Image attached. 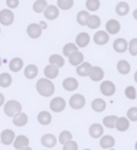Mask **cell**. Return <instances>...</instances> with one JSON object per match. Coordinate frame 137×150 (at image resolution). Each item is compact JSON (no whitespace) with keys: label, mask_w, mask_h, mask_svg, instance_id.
<instances>
[{"label":"cell","mask_w":137,"mask_h":150,"mask_svg":"<svg viewBox=\"0 0 137 150\" xmlns=\"http://www.w3.org/2000/svg\"><path fill=\"white\" fill-rule=\"evenodd\" d=\"M36 91L43 97L52 96L55 91V85L53 84L52 79L48 78H40L36 82Z\"/></svg>","instance_id":"cell-1"},{"label":"cell","mask_w":137,"mask_h":150,"mask_svg":"<svg viewBox=\"0 0 137 150\" xmlns=\"http://www.w3.org/2000/svg\"><path fill=\"white\" fill-rule=\"evenodd\" d=\"M21 112H22V105L17 100H9L4 105V113H5V115H7L10 118L16 117Z\"/></svg>","instance_id":"cell-2"},{"label":"cell","mask_w":137,"mask_h":150,"mask_svg":"<svg viewBox=\"0 0 137 150\" xmlns=\"http://www.w3.org/2000/svg\"><path fill=\"white\" fill-rule=\"evenodd\" d=\"M15 22V13L11 8H3L0 11V24L4 27H10Z\"/></svg>","instance_id":"cell-3"},{"label":"cell","mask_w":137,"mask_h":150,"mask_svg":"<svg viewBox=\"0 0 137 150\" xmlns=\"http://www.w3.org/2000/svg\"><path fill=\"white\" fill-rule=\"evenodd\" d=\"M69 102L65 101V98L60 97V96H57L54 98H52V101L49 102V108L53 113H60V112H63L65 108H66V105Z\"/></svg>","instance_id":"cell-4"},{"label":"cell","mask_w":137,"mask_h":150,"mask_svg":"<svg viewBox=\"0 0 137 150\" xmlns=\"http://www.w3.org/2000/svg\"><path fill=\"white\" fill-rule=\"evenodd\" d=\"M69 106L75 109V110H78V109H82L84 106H85V97L84 95L82 94H75L70 97L69 100Z\"/></svg>","instance_id":"cell-5"},{"label":"cell","mask_w":137,"mask_h":150,"mask_svg":"<svg viewBox=\"0 0 137 150\" xmlns=\"http://www.w3.org/2000/svg\"><path fill=\"white\" fill-rule=\"evenodd\" d=\"M93 40L97 46H105L109 42V34L106 30H97L93 36Z\"/></svg>","instance_id":"cell-6"},{"label":"cell","mask_w":137,"mask_h":150,"mask_svg":"<svg viewBox=\"0 0 137 150\" xmlns=\"http://www.w3.org/2000/svg\"><path fill=\"white\" fill-rule=\"evenodd\" d=\"M116 84L111 81H102L100 84V91L105 96H112L116 94Z\"/></svg>","instance_id":"cell-7"},{"label":"cell","mask_w":137,"mask_h":150,"mask_svg":"<svg viewBox=\"0 0 137 150\" xmlns=\"http://www.w3.org/2000/svg\"><path fill=\"white\" fill-rule=\"evenodd\" d=\"M42 30L40 23H30L27 27V34L30 39H39L42 35Z\"/></svg>","instance_id":"cell-8"},{"label":"cell","mask_w":137,"mask_h":150,"mask_svg":"<svg viewBox=\"0 0 137 150\" xmlns=\"http://www.w3.org/2000/svg\"><path fill=\"white\" fill-rule=\"evenodd\" d=\"M89 136L94 139H100L104 136V125L102 124H92L89 126Z\"/></svg>","instance_id":"cell-9"},{"label":"cell","mask_w":137,"mask_h":150,"mask_svg":"<svg viewBox=\"0 0 137 150\" xmlns=\"http://www.w3.org/2000/svg\"><path fill=\"white\" fill-rule=\"evenodd\" d=\"M58 142H59L58 138H57L54 134H52V133H46V134H43V136L41 137V144H42L46 149H51V148L55 146V144H57Z\"/></svg>","instance_id":"cell-10"},{"label":"cell","mask_w":137,"mask_h":150,"mask_svg":"<svg viewBox=\"0 0 137 150\" xmlns=\"http://www.w3.org/2000/svg\"><path fill=\"white\" fill-rule=\"evenodd\" d=\"M59 13H60V8L58 6H55V5H48L47 8L43 12V16L48 21H54V19H57L59 17Z\"/></svg>","instance_id":"cell-11"},{"label":"cell","mask_w":137,"mask_h":150,"mask_svg":"<svg viewBox=\"0 0 137 150\" xmlns=\"http://www.w3.org/2000/svg\"><path fill=\"white\" fill-rule=\"evenodd\" d=\"M113 49L117 53H125L129 49V42L123 37H118L113 42Z\"/></svg>","instance_id":"cell-12"},{"label":"cell","mask_w":137,"mask_h":150,"mask_svg":"<svg viewBox=\"0 0 137 150\" xmlns=\"http://www.w3.org/2000/svg\"><path fill=\"white\" fill-rule=\"evenodd\" d=\"M0 137H1V143L4 145H11V144H13V142L16 139L15 132L12 131V130H10V129L4 130L1 133H0Z\"/></svg>","instance_id":"cell-13"},{"label":"cell","mask_w":137,"mask_h":150,"mask_svg":"<svg viewBox=\"0 0 137 150\" xmlns=\"http://www.w3.org/2000/svg\"><path fill=\"white\" fill-rule=\"evenodd\" d=\"M105 28H106V31L109 35H117L120 31L121 25H120L119 21H117V19H109V21H107Z\"/></svg>","instance_id":"cell-14"},{"label":"cell","mask_w":137,"mask_h":150,"mask_svg":"<svg viewBox=\"0 0 137 150\" xmlns=\"http://www.w3.org/2000/svg\"><path fill=\"white\" fill-rule=\"evenodd\" d=\"M93 65L88 61H83L81 65H78L76 67V73L81 77H89V74L92 72Z\"/></svg>","instance_id":"cell-15"},{"label":"cell","mask_w":137,"mask_h":150,"mask_svg":"<svg viewBox=\"0 0 137 150\" xmlns=\"http://www.w3.org/2000/svg\"><path fill=\"white\" fill-rule=\"evenodd\" d=\"M90 40L92 37L88 33H80L77 36H76V40H75V43H76L80 48H85L90 43Z\"/></svg>","instance_id":"cell-16"},{"label":"cell","mask_w":137,"mask_h":150,"mask_svg":"<svg viewBox=\"0 0 137 150\" xmlns=\"http://www.w3.org/2000/svg\"><path fill=\"white\" fill-rule=\"evenodd\" d=\"M78 86H80L78 81L73 77H67L63 81V88L66 91H75V90L78 89Z\"/></svg>","instance_id":"cell-17"},{"label":"cell","mask_w":137,"mask_h":150,"mask_svg":"<svg viewBox=\"0 0 137 150\" xmlns=\"http://www.w3.org/2000/svg\"><path fill=\"white\" fill-rule=\"evenodd\" d=\"M105 77V71L100 66H93L92 72L89 74V78L93 82H101Z\"/></svg>","instance_id":"cell-18"},{"label":"cell","mask_w":137,"mask_h":150,"mask_svg":"<svg viewBox=\"0 0 137 150\" xmlns=\"http://www.w3.org/2000/svg\"><path fill=\"white\" fill-rule=\"evenodd\" d=\"M24 67V61L22 58H13L9 62V69L11 72H19Z\"/></svg>","instance_id":"cell-19"},{"label":"cell","mask_w":137,"mask_h":150,"mask_svg":"<svg viewBox=\"0 0 137 150\" xmlns=\"http://www.w3.org/2000/svg\"><path fill=\"white\" fill-rule=\"evenodd\" d=\"M12 145L15 146L16 150L29 146V138L27 136H24V134H18V136H16V139H15V142H13Z\"/></svg>","instance_id":"cell-20"},{"label":"cell","mask_w":137,"mask_h":150,"mask_svg":"<svg viewBox=\"0 0 137 150\" xmlns=\"http://www.w3.org/2000/svg\"><path fill=\"white\" fill-rule=\"evenodd\" d=\"M116 144V139H114V137H112L109 134H104L101 138H100V146L105 150L107 149H111V148H113Z\"/></svg>","instance_id":"cell-21"},{"label":"cell","mask_w":137,"mask_h":150,"mask_svg":"<svg viewBox=\"0 0 137 150\" xmlns=\"http://www.w3.org/2000/svg\"><path fill=\"white\" fill-rule=\"evenodd\" d=\"M43 73H45V77L48 78V79H54L59 76V67H57L55 65H47L43 70Z\"/></svg>","instance_id":"cell-22"},{"label":"cell","mask_w":137,"mask_h":150,"mask_svg":"<svg viewBox=\"0 0 137 150\" xmlns=\"http://www.w3.org/2000/svg\"><path fill=\"white\" fill-rule=\"evenodd\" d=\"M28 115L26 113H23V112H21L19 114H17L16 117L12 118V122H13L15 126L17 127H23V126H26V125L28 124Z\"/></svg>","instance_id":"cell-23"},{"label":"cell","mask_w":137,"mask_h":150,"mask_svg":"<svg viewBox=\"0 0 137 150\" xmlns=\"http://www.w3.org/2000/svg\"><path fill=\"white\" fill-rule=\"evenodd\" d=\"M37 74H39V67L34 64H29L24 69V77L27 79H34L36 78Z\"/></svg>","instance_id":"cell-24"},{"label":"cell","mask_w":137,"mask_h":150,"mask_svg":"<svg viewBox=\"0 0 137 150\" xmlns=\"http://www.w3.org/2000/svg\"><path fill=\"white\" fill-rule=\"evenodd\" d=\"M107 107V103L105 100L102 98H94L93 101H92V109L94 112H96V113H101V112H104Z\"/></svg>","instance_id":"cell-25"},{"label":"cell","mask_w":137,"mask_h":150,"mask_svg":"<svg viewBox=\"0 0 137 150\" xmlns=\"http://www.w3.org/2000/svg\"><path fill=\"white\" fill-rule=\"evenodd\" d=\"M83 61H84V55H83V53L80 52V51L72 53V54L69 57V62H70V65H72V66H76V67H77L78 65L82 64Z\"/></svg>","instance_id":"cell-26"},{"label":"cell","mask_w":137,"mask_h":150,"mask_svg":"<svg viewBox=\"0 0 137 150\" xmlns=\"http://www.w3.org/2000/svg\"><path fill=\"white\" fill-rule=\"evenodd\" d=\"M37 121H39V124L43 125V126H47V125L52 122V114L47 110H41L37 114Z\"/></svg>","instance_id":"cell-27"},{"label":"cell","mask_w":137,"mask_h":150,"mask_svg":"<svg viewBox=\"0 0 137 150\" xmlns=\"http://www.w3.org/2000/svg\"><path fill=\"white\" fill-rule=\"evenodd\" d=\"M117 70L120 74H129L130 71H131V65H130V62L128 60H119L117 62Z\"/></svg>","instance_id":"cell-28"},{"label":"cell","mask_w":137,"mask_h":150,"mask_svg":"<svg viewBox=\"0 0 137 150\" xmlns=\"http://www.w3.org/2000/svg\"><path fill=\"white\" fill-rule=\"evenodd\" d=\"M129 127H130V120L128 119V117H120V118H118L116 129L119 132H125V131L129 130Z\"/></svg>","instance_id":"cell-29"},{"label":"cell","mask_w":137,"mask_h":150,"mask_svg":"<svg viewBox=\"0 0 137 150\" xmlns=\"http://www.w3.org/2000/svg\"><path fill=\"white\" fill-rule=\"evenodd\" d=\"M130 12V6L126 1H120L117 4L116 6V13L120 17H124V16H126L128 13Z\"/></svg>","instance_id":"cell-30"},{"label":"cell","mask_w":137,"mask_h":150,"mask_svg":"<svg viewBox=\"0 0 137 150\" xmlns=\"http://www.w3.org/2000/svg\"><path fill=\"white\" fill-rule=\"evenodd\" d=\"M89 17H90L89 11H88V10H82V11H80L78 13H77L76 21H77V23L80 24V25L84 27V25H87V23H88Z\"/></svg>","instance_id":"cell-31"},{"label":"cell","mask_w":137,"mask_h":150,"mask_svg":"<svg viewBox=\"0 0 137 150\" xmlns=\"http://www.w3.org/2000/svg\"><path fill=\"white\" fill-rule=\"evenodd\" d=\"M49 64L51 65H55L57 67H63L65 64V59L63 58V55H59V54H52L48 59Z\"/></svg>","instance_id":"cell-32"},{"label":"cell","mask_w":137,"mask_h":150,"mask_svg":"<svg viewBox=\"0 0 137 150\" xmlns=\"http://www.w3.org/2000/svg\"><path fill=\"white\" fill-rule=\"evenodd\" d=\"M117 121H118L117 115H107L102 119V125L107 129H116Z\"/></svg>","instance_id":"cell-33"},{"label":"cell","mask_w":137,"mask_h":150,"mask_svg":"<svg viewBox=\"0 0 137 150\" xmlns=\"http://www.w3.org/2000/svg\"><path fill=\"white\" fill-rule=\"evenodd\" d=\"M101 25V18L96 16V15H90L89 19H88V23H87V27L92 30H95L97 29Z\"/></svg>","instance_id":"cell-34"},{"label":"cell","mask_w":137,"mask_h":150,"mask_svg":"<svg viewBox=\"0 0 137 150\" xmlns=\"http://www.w3.org/2000/svg\"><path fill=\"white\" fill-rule=\"evenodd\" d=\"M48 3L46 0H36V1L33 4V11L35 13H43L45 10L47 8Z\"/></svg>","instance_id":"cell-35"},{"label":"cell","mask_w":137,"mask_h":150,"mask_svg":"<svg viewBox=\"0 0 137 150\" xmlns=\"http://www.w3.org/2000/svg\"><path fill=\"white\" fill-rule=\"evenodd\" d=\"M78 46L76 45V43H72V42H69V43H66L64 47H63V55H65V57H70L72 53H75V52H77L78 51Z\"/></svg>","instance_id":"cell-36"},{"label":"cell","mask_w":137,"mask_h":150,"mask_svg":"<svg viewBox=\"0 0 137 150\" xmlns=\"http://www.w3.org/2000/svg\"><path fill=\"white\" fill-rule=\"evenodd\" d=\"M12 84V77L7 72H3L0 74V86L1 88H9Z\"/></svg>","instance_id":"cell-37"},{"label":"cell","mask_w":137,"mask_h":150,"mask_svg":"<svg viewBox=\"0 0 137 150\" xmlns=\"http://www.w3.org/2000/svg\"><path fill=\"white\" fill-rule=\"evenodd\" d=\"M101 6V3L100 0H87L85 1V7L89 12H95L100 8Z\"/></svg>","instance_id":"cell-38"},{"label":"cell","mask_w":137,"mask_h":150,"mask_svg":"<svg viewBox=\"0 0 137 150\" xmlns=\"http://www.w3.org/2000/svg\"><path fill=\"white\" fill-rule=\"evenodd\" d=\"M73 5H75L73 0H58V1H57V6L60 10H64V11L71 10L73 7Z\"/></svg>","instance_id":"cell-39"},{"label":"cell","mask_w":137,"mask_h":150,"mask_svg":"<svg viewBox=\"0 0 137 150\" xmlns=\"http://www.w3.org/2000/svg\"><path fill=\"white\" fill-rule=\"evenodd\" d=\"M71 139H72V133H71L70 131H67V130L61 131L60 134H59V137H58V141H59V143H61V144H65V143H67V142L71 141Z\"/></svg>","instance_id":"cell-40"},{"label":"cell","mask_w":137,"mask_h":150,"mask_svg":"<svg viewBox=\"0 0 137 150\" xmlns=\"http://www.w3.org/2000/svg\"><path fill=\"white\" fill-rule=\"evenodd\" d=\"M125 96L129 100H136V97H137V90H136L135 86H132V85L126 86V89H125Z\"/></svg>","instance_id":"cell-41"},{"label":"cell","mask_w":137,"mask_h":150,"mask_svg":"<svg viewBox=\"0 0 137 150\" xmlns=\"http://www.w3.org/2000/svg\"><path fill=\"white\" fill-rule=\"evenodd\" d=\"M129 53L132 55V57H136L137 55V37H133V39L130 40L129 42Z\"/></svg>","instance_id":"cell-42"},{"label":"cell","mask_w":137,"mask_h":150,"mask_svg":"<svg viewBox=\"0 0 137 150\" xmlns=\"http://www.w3.org/2000/svg\"><path fill=\"white\" fill-rule=\"evenodd\" d=\"M126 117L130 121H137V107H131L126 112Z\"/></svg>","instance_id":"cell-43"},{"label":"cell","mask_w":137,"mask_h":150,"mask_svg":"<svg viewBox=\"0 0 137 150\" xmlns=\"http://www.w3.org/2000/svg\"><path fill=\"white\" fill-rule=\"evenodd\" d=\"M63 150H78V143L71 139L67 143L63 144Z\"/></svg>","instance_id":"cell-44"},{"label":"cell","mask_w":137,"mask_h":150,"mask_svg":"<svg viewBox=\"0 0 137 150\" xmlns=\"http://www.w3.org/2000/svg\"><path fill=\"white\" fill-rule=\"evenodd\" d=\"M6 6L7 8H17L19 6V0H6Z\"/></svg>","instance_id":"cell-45"},{"label":"cell","mask_w":137,"mask_h":150,"mask_svg":"<svg viewBox=\"0 0 137 150\" xmlns=\"http://www.w3.org/2000/svg\"><path fill=\"white\" fill-rule=\"evenodd\" d=\"M6 102H5V96L0 93V107H3L4 105H5Z\"/></svg>","instance_id":"cell-46"},{"label":"cell","mask_w":137,"mask_h":150,"mask_svg":"<svg viewBox=\"0 0 137 150\" xmlns=\"http://www.w3.org/2000/svg\"><path fill=\"white\" fill-rule=\"evenodd\" d=\"M40 25H41V28L45 30V29H47V23L46 22H40Z\"/></svg>","instance_id":"cell-47"},{"label":"cell","mask_w":137,"mask_h":150,"mask_svg":"<svg viewBox=\"0 0 137 150\" xmlns=\"http://www.w3.org/2000/svg\"><path fill=\"white\" fill-rule=\"evenodd\" d=\"M132 17H133V18H135V19L137 21V8H136V10H135V11L132 12Z\"/></svg>","instance_id":"cell-48"},{"label":"cell","mask_w":137,"mask_h":150,"mask_svg":"<svg viewBox=\"0 0 137 150\" xmlns=\"http://www.w3.org/2000/svg\"><path fill=\"white\" fill-rule=\"evenodd\" d=\"M133 79H135V82L137 83V71L135 72V74H133Z\"/></svg>","instance_id":"cell-49"},{"label":"cell","mask_w":137,"mask_h":150,"mask_svg":"<svg viewBox=\"0 0 137 150\" xmlns=\"http://www.w3.org/2000/svg\"><path fill=\"white\" fill-rule=\"evenodd\" d=\"M19 150H33L30 146H26V148H23V149H19Z\"/></svg>","instance_id":"cell-50"},{"label":"cell","mask_w":137,"mask_h":150,"mask_svg":"<svg viewBox=\"0 0 137 150\" xmlns=\"http://www.w3.org/2000/svg\"><path fill=\"white\" fill-rule=\"evenodd\" d=\"M1 64H3V59H1V57H0V67H1Z\"/></svg>","instance_id":"cell-51"},{"label":"cell","mask_w":137,"mask_h":150,"mask_svg":"<svg viewBox=\"0 0 137 150\" xmlns=\"http://www.w3.org/2000/svg\"><path fill=\"white\" fill-rule=\"evenodd\" d=\"M135 149L137 150V141H136V143H135Z\"/></svg>","instance_id":"cell-52"},{"label":"cell","mask_w":137,"mask_h":150,"mask_svg":"<svg viewBox=\"0 0 137 150\" xmlns=\"http://www.w3.org/2000/svg\"><path fill=\"white\" fill-rule=\"evenodd\" d=\"M107 150H116L114 148H111V149H107Z\"/></svg>","instance_id":"cell-53"},{"label":"cell","mask_w":137,"mask_h":150,"mask_svg":"<svg viewBox=\"0 0 137 150\" xmlns=\"http://www.w3.org/2000/svg\"><path fill=\"white\" fill-rule=\"evenodd\" d=\"M83 150H92V149H89V148H87V149H83Z\"/></svg>","instance_id":"cell-54"},{"label":"cell","mask_w":137,"mask_h":150,"mask_svg":"<svg viewBox=\"0 0 137 150\" xmlns=\"http://www.w3.org/2000/svg\"><path fill=\"white\" fill-rule=\"evenodd\" d=\"M0 144H1V137H0Z\"/></svg>","instance_id":"cell-55"},{"label":"cell","mask_w":137,"mask_h":150,"mask_svg":"<svg viewBox=\"0 0 137 150\" xmlns=\"http://www.w3.org/2000/svg\"><path fill=\"white\" fill-rule=\"evenodd\" d=\"M0 34H1V28H0Z\"/></svg>","instance_id":"cell-56"},{"label":"cell","mask_w":137,"mask_h":150,"mask_svg":"<svg viewBox=\"0 0 137 150\" xmlns=\"http://www.w3.org/2000/svg\"><path fill=\"white\" fill-rule=\"evenodd\" d=\"M46 150H48V149H46Z\"/></svg>","instance_id":"cell-57"}]
</instances>
